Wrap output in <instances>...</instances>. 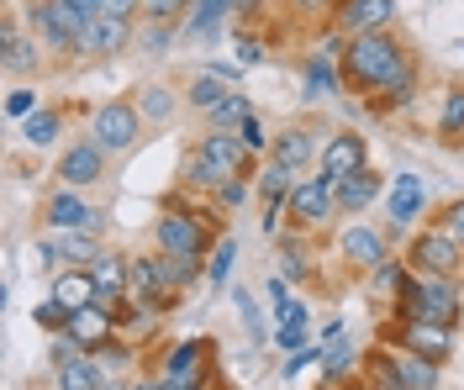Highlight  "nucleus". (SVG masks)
I'll list each match as a JSON object with an SVG mask.
<instances>
[{"label": "nucleus", "mask_w": 464, "mask_h": 390, "mask_svg": "<svg viewBox=\"0 0 464 390\" xmlns=\"http://www.w3.org/2000/svg\"><path fill=\"white\" fill-rule=\"evenodd\" d=\"M211 359H217V343H211V338H179V343H169V348H164L159 375H164L174 390L211 385V380H222V375L211 369Z\"/></svg>", "instance_id": "nucleus-12"}, {"label": "nucleus", "mask_w": 464, "mask_h": 390, "mask_svg": "<svg viewBox=\"0 0 464 390\" xmlns=\"http://www.w3.org/2000/svg\"><path fill=\"white\" fill-rule=\"evenodd\" d=\"M411 53H417V48H411L396 27L343 37V48H338V74H343V90L359 95V100H370L375 90H385V85L401 74Z\"/></svg>", "instance_id": "nucleus-1"}, {"label": "nucleus", "mask_w": 464, "mask_h": 390, "mask_svg": "<svg viewBox=\"0 0 464 390\" xmlns=\"http://www.w3.org/2000/svg\"><path fill=\"white\" fill-rule=\"evenodd\" d=\"M85 138H95V143L111 153V158H132V153L143 148L148 121H143V111H138L132 90H127V95H111V100H101V106H90Z\"/></svg>", "instance_id": "nucleus-3"}, {"label": "nucleus", "mask_w": 464, "mask_h": 390, "mask_svg": "<svg viewBox=\"0 0 464 390\" xmlns=\"http://www.w3.org/2000/svg\"><path fill=\"white\" fill-rule=\"evenodd\" d=\"M237 0H196L190 5V16L179 22V32H211V27H222V16H227Z\"/></svg>", "instance_id": "nucleus-36"}, {"label": "nucleus", "mask_w": 464, "mask_h": 390, "mask_svg": "<svg viewBox=\"0 0 464 390\" xmlns=\"http://www.w3.org/2000/svg\"><path fill=\"white\" fill-rule=\"evenodd\" d=\"M132 100H138V111H143L148 127H169V121L179 117V106H185V95H174V85H159V80L138 85Z\"/></svg>", "instance_id": "nucleus-28"}, {"label": "nucleus", "mask_w": 464, "mask_h": 390, "mask_svg": "<svg viewBox=\"0 0 464 390\" xmlns=\"http://www.w3.org/2000/svg\"><path fill=\"white\" fill-rule=\"evenodd\" d=\"M232 90H237V85H227L222 74H211V69H196V74L185 80V90H179V95H185V111H190V117H206V111H211L222 95H232Z\"/></svg>", "instance_id": "nucleus-29"}, {"label": "nucleus", "mask_w": 464, "mask_h": 390, "mask_svg": "<svg viewBox=\"0 0 464 390\" xmlns=\"http://www.w3.org/2000/svg\"><path fill=\"white\" fill-rule=\"evenodd\" d=\"M401 264L411 274H433V280H459L464 285V248L433 222L411 227V238L401 248Z\"/></svg>", "instance_id": "nucleus-7"}, {"label": "nucleus", "mask_w": 464, "mask_h": 390, "mask_svg": "<svg viewBox=\"0 0 464 390\" xmlns=\"http://www.w3.org/2000/svg\"><path fill=\"white\" fill-rule=\"evenodd\" d=\"M396 16H401V0H333L327 32L333 37H359V32L396 27Z\"/></svg>", "instance_id": "nucleus-16"}, {"label": "nucleus", "mask_w": 464, "mask_h": 390, "mask_svg": "<svg viewBox=\"0 0 464 390\" xmlns=\"http://www.w3.org/2000/svg\"><path fill=\"white\" fill-rule=\"evenodd\" d=\"M69 117H74V106H69V100H43V106H37L27 121H22V143H27L32 153H43V148H53V143H63Z\"/></svg>", "instance_id": "nucleus-24"}, {"label": "nucleus", "mask_w": 464, "mask_h": 390, "mask_svg": "<svg viewBox=\"0 0 464 390\" xmlns=\"http://www.w3.org/2000/svg\"><path fill=\"white\" fill-rule=\"evenodd\" d=\"M417 95H422V53H411L401 74H396L385 90H375L364 100V111H370V117H396V111H406Z\"/></svg>", "instance_id": "nucleus-22"}, {"label": "nucleus", "mask_w": 464, "mask_h": 390, "mask_svg": "<svg viewBox=\"0 0 464 390\" xmlns=\"http://www.w3.org/2000/svg\"><path fill=\"white\" fill-rule=\"evenodd\" d=\"M32 111H37V90H11L5 95V117L11 121H27Z\"/></svg>", "instance_id": "nucleus-45"}, {"label": "nucleus", "mask_w": 464, "mask_h": 390, "mask_svg": "<svg viewBox=\"0 0 464 390\" xmlns=\"http://www.w3.org/2000/svg\"><path fill=\"white\" fill-rule=\"evenodd\" d=\"M111 380V369L95 354H74L69 364H53V390H101Z\"/></svg>", "instance_id": "nucleus-27"}, {"label": "nucleus", "mask_w": 464, "mask_h": 390, "mask_svg": "<svg viewBox=\"0 0 464 390\" xmlns=\"http://www.w3.org/2000/svg\"><path fill=\"white\" fill-rule=\"evenodd\" d=\"M22 22L32 27V37L48 48V59H53L58 74H69V69H80L85 63V48H80V32L69 27V16L58 11L53 0H22Z\"/></svg>", "instance_id": "nucleus-6"}, {"label": "nucleus", "mask_w": 464, "mask_h": 390, "mask_svg": "<svg viewBox=\"0 0 464 390\" xmlns=\"http://www.w3.org/2000/svg\"><path fill=\"white\" fill-rule=\"evenodd\" d=\"M69 338H74L85 354H101V348L116 338V317L106 311V306H85V311L69 317Z\"/></svg>", "instance_id": "nucleus-26"}, {"label": "nucleus", "mask_w": 464, "mask_h": 390, "mask_svg": "<svg viewBox=\"0 0 464 390\" xmlns=\"http://www.w3.org/2000/svg\"><path fill=\"white\" fill-rule=\"evenodd\" d=\"M322 121H290V127H280L275 138H269V153L264 158H275V164H285V169H295V175H306V169H317L322 158V138H317Z\"/></svg>", "instance_id": "nucleus-18"}, {"label": "nucleus", "mask_w": 464, "mask_h": 390, "mask_svg": "<svg viewBox=\"0 0 464 390\" xmlns=\"http://www.w3.org/2000/svg\"><path fill=\"white\" fill-rule=\"evenodd\" d=\"M138 43V16H111L101 11L85 32H80V48H85V63H111L121 53H132Z\"/></svg>", "instance_id": "nucleus-14"}, {"label": "nucleus", "mask_w": 464, "mask_h": 390, "mask_svg": "<svg viewBox=\"0 0 464 390\" xmlns=\"http://www.w3.org/2000/svg\"><path fill=\"white\" fill-rule=\"evenodd\" d=\"M237 138H243L248 148L259 153V158H264V153H269V138H264V121H259V111H254V117H248V121H243V127H237Z\"/></svg>", "instance_id": "nucleus-46"}, {"label": "nucleus", "mask_w": 464, "mask_h": 390, "mask_svg": "<svg viewBox=\"0 0 464 390\" xmlns=\"http://www.w3.org/2000/svg\"><path fill=\"white\" fill-rule=\"evenodd\" d=\"M428 222H433V227H443V233L464 248V195H454V201H438V206L428 211Z\"/></svg>", "instance_id": "nucleus-38"}, {"label": "nucleus", "mask_w": 464, "mask_h": 390, "mask_svg": "<svg viewBox=\"0 0 464 390\" xmlns=\"http://www.w3.org/2000/svg\"><path fill=\"white\" fill-rule=\"evenodd\" d=\"M53 5L69 16V27H74V32H85L90 22L101 16V0H53Z\"/></svg>", "instance_id": "nucleus-41"}, {"label": "nucleus", "mask_w": 464, "mask_h": 390, "mask_svg": "<svg viewBox=\"0 0 464 390\" xmlns=\"http://www.w3.org/2000/svg\"><path fill=\"white\" fill-rule=\"evenodd\" d=\"M380 359H385V369L396 375V385L401 390H438V369L443 364H433V359H422V354H411V348H396V343H370Z\"/></svg>", "instance_id": "nucleus-21"}, {"label": "nucleus", "mask_w": 464, "mask_h": 390, "mask_svg": "<svg viewBox=\"0 0 464 390\" xmlns=\"http://www.w3.org/2000/svg\"><path fill=\"white\" fill-rule=\"evenodd\" d=\"M248 117H254L248 95H243V90H232V95H222V100H217V106L206 111L201 127H206V132H237V127H243Z\"/></svg>", "instance_id": "nucleus-34"}, {"label": "nucleus", "mask_w": 464, "mask_h": 390, "mask_svg": "<svg viewBox=\"0 0 464 390\" xmlns=\"http://www.w3.org/2000/svg\"><path fill=\"white\" fill-rule=\"evenodd\" d=\"M174 37H179V22H138V53L159 59L174 48Z\"/></svg>", "instance_id": "nucleus-35"}, {"label": "nucleus", "mask_w": 464, "mask_h": 390, "mask_svg": "<svg viewBox=\"0 0 464 390\" xmlns=\"http://www.w3.org/2000/svg\"><path fill=\"white\" fill-rule=\"evenodd\" d=\"M290 11L301 22H312L317 32H327V16H333V0H290Z\"/></svg>", "instance_id": "nucleus-43"}, {"label": "nucleus", "mask_w": 464, "mask_h": 390, "mask_svg": "<svg viewBox=\"0 0 464 390\" xmlns=\"http://www.w3.org/2000/svg\"><path fill=\"white\" fill-rule=\"evenodd\" d=\"M322 390H348V385H343V380H327V385H322Z\"/></svg>", "instance_id": "nucleus-52"}, {"label": "nucleus", "mask_w": 464, "mask_h": 390, "mask_svg": "<svg viewBox=\"0 0 464 390\" xmlns=\"http://www.w3.org/2000/svg\"><path fill=\"white\" fill-rule=\"evenodd\" d=\"M396 253H391V238H385V227H375V222H343V233H338V243H333V264H338V274H343L348 285L353 280H370V274L380 270V264H391Z\"/></svg>", "instance_id": "nucleus-5"}, {"label": "nucleus", "mask_w": 464, "mask_h": 390, "mask_svg": "<svg viewBox=\"0 0 464 390\" xmlns=\"http://www.w3.org/2000/svg\"><path fill=\"white\" fill-rule=\"evenodd\" d=\"M37 253H43L48 264H58V270H90V264L106 253V238H95V233H53V227H43Z\"/></svg>", "instance_id": "nucleus-19"}, {"label": "nucleus", "mask_w": 464, "mask_h": 390, "mask_svg": "<svg viewBox=\"0 0 464 390\" xmlns=\"http://www.w3.org/2000/svg\"><path fill=\"white\" fill-rule=\"evenodd\" d=\"M190 148L201 153L211 169H222L227 180H237V175H243V180H254V175H259V153L248 148L237 132H196V138H190Z\"/></svg>", "instance_id": "nucleus-15"}, {"label": "nucleus", "mask_w": 464, "mask_h": 390, "mask_svg": "<svg viewBox=\"0 0 464 390\" xmlns=\"http://www.w3.org/2000/svg\"><path fill=\"white\" fill-rule=\"evenodd\" d=\"M53 180L74 185V190H101V185L111 180V153L101 148L95 138H74V143H63V153H58Z\"/></svg>", "instance_id": "nucleus-13"}, {"label": "nucleus", "mask_w": 464, "mask_h": 390, "mask_svg": "<svg viewBox=\"0 0 464 390\" xmlns=\"http://www.w3.org/2000/svg\"><path fill=\"white\" fill-rule=\"evenodd\" d=\"M359 169H370V143L359 138V132H333V138H322V158H317V175L327 185L348 180V175H359Z\"/></svg>", "instance_id": "nucleus-20"}, {"label": "nucleus", "mask_w": 464, "mask_h": 390, "mask_svg": "<svg viewBox=\"0 0 464 390\" xmlns=\"http://www.w3.org/2000/svg\"><path fill=\"white\" fill-rule=\"evenodd\" d=\"M90 274H95L101 296H127V280H132V253H116V248H106V253L90 264Z\"/></svg>", "instance_id": "nucleus-33"}, {"label": "nucleus", "mask_w": 464, "mask_h": 390, "mask_svg": "<svg viewBox=\"0 0 464 390\" xmlns=\"http://www.w3.org/2000/svg\"><path fill=\"white\" fill-rule=\"evenodd\" d=\"M101 390H132V380H106Z\"/></svg>", "instance_id": "nucleus-50"}, {"label": "nucleus", "mask_w": 464, "mask_h": 390, "mask_svg": "<svg viewBox=\"0 0 464 390\" xmlns=\"http://www.w3.org/2000/svg\"><path fill=\"white\" fill-rule=\"evenodd\" d=\"M232 253H237V248H232V238H222L217 248H211V264H206V290H217V285L227 280V270H232Z\"/></svg>", "instance_id": "nucleus-40"}, {"label": "nucleus", "mask_w": 464, "mask_h": 390, "mask_svg": "<svg viewBox=\"0 0 464 390\" xmlns=\"http://www.w3.org/2000/svg\"><path fill=\"white\" fill-rule=\"evenodd\" d=\"M69 317H74V311H69L63 300H53V296L32 306V322H37V328H48V332H69Z\"/></svg>", "instance_id": "nucleus-39"}, {"label": "nucleus", "mask_w": 464, "mask_h": 390, "mask_svg": "<svg viewBox=\"0 0 464 390\" xmlns=\"http://www.w3.org/2000/svg\"><path fill=\"white\" fill-rule=\"evenodd\" d=\"M174 390V385H169ZM185 390H222V380H211V385H185Z\"/></svg>", "instance_id": "nucleus-51"}, {"label": "nucleus", "mask_w": 464, "mask_h": 390, "mask_svg": "<svg viewBox=\"0 0 464 390\" xmlns=\"http://www.w3.org/2000/svg\"><path fill=\"white\" fill-rule=\"evenodd\" d=\"M333 222H343L338 216V201H333V185L322 180V175L295 180L290 206H285V233H295V238H327Z\"/></svg>", "instance_id": "nucleus-9"}, {"label": "nucleus", "mask_w": 464, "mask_h": 390, "mask_svg": "<svg viewBox=\"0 0 464 390\" xmlns=\"http://www.w3.org/2000/svg\"><path fill=\"white\" fill-rule=\"evenodd\" d=\"M264 59H269L264 37H259V32H248V27H243V32H237V63H264Z\"/></svg>", "instance_id": "nucleus-44"}, {"label": "nucleus", "mask_w": 464, "mask_h": 390, "mask_svg": "<svg viewBox=\"0 0 464 390\" xmlns=\"http://www.w3.org/2000/svg\"><path fill=\"white\" fill-rule=\"evenodd\" d=\"M37 227H53V233H95L106 238L111 233V211L95 206L90 190H74V185H58L37 195Z\"/></svg>", "instance_id": "nucleus-4"}, {"label": "nucleus", "mask_w": 464, "mask_h": 390, "mask_svg": "<svg viewBox=\"0 0 464 390\" xmlns=\"http://www.w3.org/2000/svg\"><path fill=\"white\" fill-rule=\"evenodd\" d=\"M248 195H254V180H243V175H237V180H227L222 190H217V206L237 211V206H248Z\"/></svg>", "instance_id": "nucleus-42"}, {"label": "nucleus", "mask_w": 464, "mask_h": 390, "mask_svg": "<svg viewBox=\"0 0 464 390\" xmlns=\"http://www.w3.org/2000/svg\"><path fill=\"white\" fill-rule=\"evenodd\" d=\"M132 390H169L164 375H143V380H132Z\"/></svg>", "instance_id": "nucleus-49"}, {"label": "nucleus", "mask_w": 464, "mask_h": 390, "mask_svg": "<svg viewBox=\"0 0 464 390\" xmlns=\"http://www.w3.org/2000/svg\"><path fill=\"white\" fill-rule=\"evenodd\" d=\"M275 343H280V348H306V343H312V338H306V322H280Z\"/></svg>", "instance_id": "nucleus-47"}, {"label": "nucleus", "mask_w": 464, "mask_h": 390, "mask_svg": "<svg viewBox=\"0 0 464 390\" xmlns=\"http://www.w3.org/2000/svg\"><path fill=\"white\" fill-rule=\"evenodd\" d=\"M127 296L138 300V311H148V317H164V311H179L185 290H179L169 274H164L159 248H148V253H132V280H127Z\"/></svg>", "instance_id": "nucleus-10"}, {"label": "nucleus", "mask_w": 464, "mask_h": 390, "mask_svg": "<svg viewBox=\"0 0 464 390\" xmlns=\"http://www.w3.org/2000/svg\"><path fill=\"white\" fill-rule=\"evenodd\" d=\"M454 332L459 328H443V322H401V317H385L375 328L380 343H396V348H411L433 364H449L454 359Z\"/></svg>", "instance_id": "nucleus-11"}, {"label": "nucleus", "mask_w": 464, "mask_h": 390, "mask_svg": "<svg viewBox=\"0 0 464 390\" xmlns=\"http://www.w3.org/2000/svg\"><path fill=\"white\" fill-rule=\"evenodd\" d=\"M306 243H312V238H295V233L280 238V280H290L295 290H317V285H322L317 253H312Z\"/></svg>", "instance_id": "nucleus-25"}, {"label": "nucleus", "mask_w": 464, "mask_h": 390, "mask_svg": "<svg viewBox=\"0 0 464 390\" xmlns=\"http://www.w3.org/2000/svg\"><path fill=\"white\" fill-rule=\"evenodd\" d=\"M401 280H406V264H401V253H396V259H391V264H380L375 274H370V300H385V306H391V300H396V290H401Z\"/></svg>", "instance_id": "nucleus-37"}, {"label": "nucleus", "mask_w": 464, "mask_h": 390, "mask_svg": "<svg viewBox=\"0 0 464 390\" xmlns=\"http://www.w3.org/2000/svg\"><path fill=\"white\" fill-rule=\"evenodd\" d=\"M0 69L11 80H43V74H58L48 48L32 37V27L22 22V5H5L0 16Z\"/></svg>", "instance_id": "nucleus-8"}, {"label": "nucleus", "mask_w": 464, "mask_h": 390, "mask_svg": "<svg viewBox=\"0 0 464 390\" xmlns=\"http://www.w3.org/2000/svg\"><path fill=\"white\" fill-rule=\"evenodd\" d=\"M48 296L63 300L69 311H85V306H95L101 285H95V274H90V270H58V274H53V290H48Z\"/></svg>", "instance_id": "nucleus-31"}, {"label": "nucleus", "mask_w": 464, "mask_h": 390, "mask_svg": "<svg viewBox=\"0 0 464 390\" xmlns=\"http://www.w3.org/2000/svg\"><path fill=\"white\" fill-rule=\"evenodd\" d=\"M295 169L285 164H275V158H264L259 175H254V195H259V227L264 233H280L285 227V206H290V190H295Z\"/></svg>", "instance_id": "nucleus-17"}, {"label": "nucleus", "mask_w": 464, "mask_h": 390, "mask_svg": "<svg viewBox=\"0 0 464 390\" xmlns=\"http://www.w3.org/2000/svg\"><path fill=\"white\" fill-rule=\"evenodd\" d=\"M438 148H459L464 143V80L443 90V111H438Z\"/></svg>", "instance_id": "nucleus-32"}, {"label": "nucleus", "mask_w": 464, "mask_h": 390, "mask_svg": "<svg viewBox=\"0 0 464 390\" xmlns=\"http://www.w3.org/2000/svg\"><path fill=\"white\" fill-rule=\"evenodd\" d=\"M380 195H385V175H380L375 164L333 185V201H338V216H343V222H353V216H364V211H370V206L380 201Z\"/></svg>", "instance_id": "nucleus-23"}, {"label": "nucleus", "mask_w": 464, "mask_h": 390, "mask_svg": "<svg viewBox=\"0 0 464 390\" xmlns=\"http://www.w3.org/2000/svg\"><path fill=\"white\" fill-rule=\"evenodd\" d=\"M391 317L401 322H443V328H464V285L459 280H433V274L406 270L401 290L391 300Z\"/></svg>", "instance_id": "nucleus-2"}, {"label": "nucleus", "mask_w": 464, "mask_h": 390, "mask_svg": "<svg viewBox=\"0 0 464 390\" xmlns=\"http://www.w3.org/2000/svg\"><path fill=\"white\" fill-rule=\"evenodd\" d=\"M391 222L396 227H411L422 211H428V190H422V180L417 175H396V185H391Z\"/></svg>", "instance_id": "nucleus-30"}, {"label": "nucleus", "mask_w": 464, "mask_h": 390, "mask_svg": "<svg viewBox=\"0 0 464 390\" xmlns=\"http://www.w3.org/2000/svg\"><path fill=\"white\" fill-rule=\"evenodd\" d=\"M101 11H111V16H138L143 0H101Z\"/></svg>", "instance_id": "nucleus-48"}]
</instances>
